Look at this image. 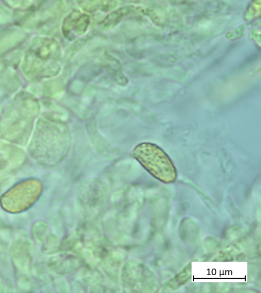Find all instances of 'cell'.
<instances>
[{"label": "cell", "mask_w": 261, "mask_h": 293, "mask_svg": "<svg viewBox=\"0 0 261 293\" xmlns=\"http://www.w3.org/2000/svg\"><path fill=\"white\" fill-rule=\"evenodd\" d=\"M90 21V17L88 15L74 10L63 21V33L67 37L72 31H74L76 34L83 35L86 31Z\"/></svg>", "instance_id": "3957f363"}, {"label": "cell", "mask_w": 261, "mask_h": 293, "mask_svg": "<svg viewBox=\"0 0 261 293\" xmlns=\"http://www.w3.org/2000/svg\"><path fill=\"white\" fill-rule=\"evenodd\" d=\"M60 48L49 38L37 39L28 51L24 61V74L33 79L54 75L59 70Z\"/></svg>", "instance_id": "6da1fadb"}, {"label": "cell", "mask_w": 261, "mask_h": 293, "mask_svg": "<svg viewBox=\"0 0 261 293\" xmlns=\"http://www.w3.org/2000/svg\"><path fill=\"white\" fill-rule=\"evenodd\" d=\"M133 6H126L110 13L101 22L100 25L104 30L113 27L117 25L123 17L128 15L133 9Z\"/></svg>", "instance_id": "277c9868"}, {"label": "cell", "mask_w": 261, "mask_h": 293, "mask_svg": "<svg viewBox=\"0 0 261 293\" xmlns=\"http://www.w3.org/2000/svg\"><path fill=\"white\" fill-rule=\"evenodd\" d=\"M140 164L158 180L169 183L177 177L175 167L169 156L157 145L144 142L137 145L133 153Z\"/></svg>", "instance_id": "7a4b0ae2"}, {"label": "cell", "mask_w": 261, "mask_h": 293, "mask_svg": "<svg viewBox=\"0 0 261 293\" xmlns=\"http://www.w3.org/2000/svg\"><path fill=\"white\" fill-rule=\"evenodd\" d=\"M80 3L83 10L89 12L98 10L109 11L115 8L117 4L116 1H87Z\"/></svg>", "instance_id": "5b68a950"}]
</instances>
